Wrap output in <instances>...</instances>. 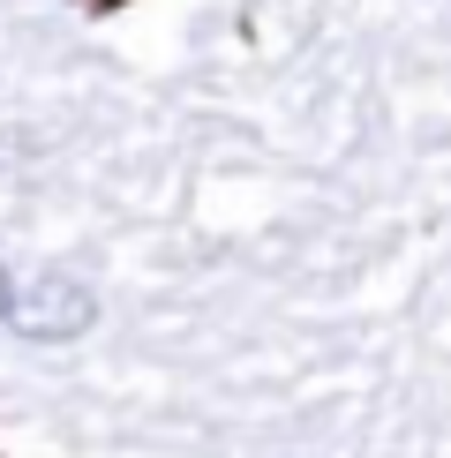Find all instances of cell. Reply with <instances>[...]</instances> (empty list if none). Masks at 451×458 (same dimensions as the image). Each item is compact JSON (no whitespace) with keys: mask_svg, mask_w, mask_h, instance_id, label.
<instances>
[{"mask_svg":"<svg viewBox=\"0 0 451 458\" xmlns=\"http://www.w3.org/2000/svg\"><path fill=\"white\" fill-rule=\"evenodd\" d=\"M90 323H98V293H90L75 271L38 263V271L15 278V309H8L15 338H30V346H75Z\"/></svg>","mask_w":451,"mask_h":458,"instance_id":"cell-1","label":"cell"},{"mask_svg":"<svg viewBox=\"0 0 451 458\" xmlns=\"http://www.w3.org/2000/svg\"><path fill=\"white\" fill-rule=\"evenodd\" d=\"M8 309H15V278L0 271V331H8Z\"/></svg>","mask_w":451,"mask_h":458,"instance_id":"cell-2","label":"cell"}]
</instances>
